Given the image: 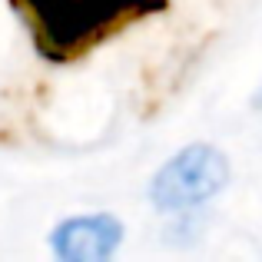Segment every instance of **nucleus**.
Listing matches in <instances>:
<instances>
[{
    "label": "nucleus",
    "mask_w": 262,
    "mask_h": 262,
    "mask_svg": "<svg viewBox=\"0 0 262 262\" xmlns=\"http://www.w3.org/2000/svg\"><path fill=\"white\" fill-rule=\"evenodd\" d=\"M229 183V160L209 143H192L156 169L149 203L160 212H186L209 203Z\"/></svg>",
    "instance_id": "obj_1"
},
{
    "label": "nucleus",
    "mask_w": 262,
    "mask_h": 262,
    "mask_svg": "<svg viewBox=\"0 0 262 262\" xmlns=\"http://www.w3.org/2000/svg\"><path fill=\"white\" fill-rule=\"evenodd\" d=\"M123 243V223L110 212L70 216L50 232V249L63 262H103L116 256Z\"/></svg>",
    "instance_id": "obj_2"
},
{
    "label": "nucleus",
    "mask_w": 262,
    "mask_h": 262,
    "mask_svg": "<svg viewBox=\"0 0 262 262\" xmlns=\"http://www.w3.org/2000/svg\"><path fill=\"white\" fill-rule=\"evenodd\" d=\"M256 106H262V90H259V93H256Z\"/></svg>",
    "instance_id": "obj_3"
}]
</instances>
